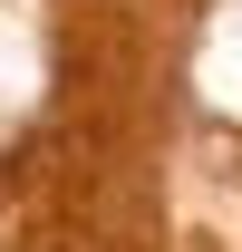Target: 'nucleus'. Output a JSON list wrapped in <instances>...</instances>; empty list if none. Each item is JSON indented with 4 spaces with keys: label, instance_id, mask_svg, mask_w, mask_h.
I'll return each mask as SVG.
<instances>
[]
</instances>
